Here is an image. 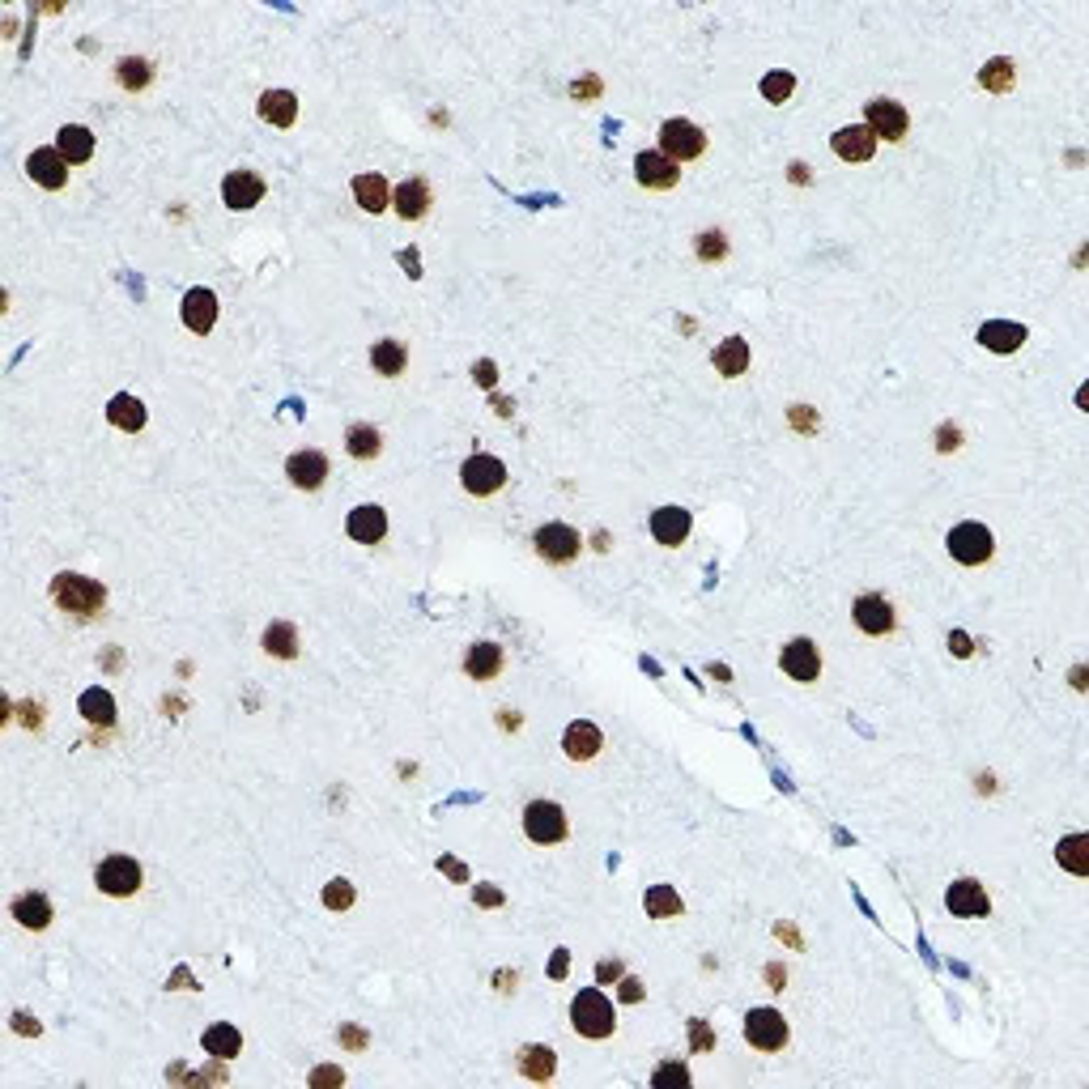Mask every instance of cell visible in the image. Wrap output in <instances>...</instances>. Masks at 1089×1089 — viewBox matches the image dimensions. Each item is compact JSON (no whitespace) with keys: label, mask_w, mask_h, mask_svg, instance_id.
<instances>
[{"label":"cell","mask_w":1089,"mask_h":1089,"mask_svg":"<svg viewBox=\"0 0 1089 1089\" xmlns=\"http://www.w3.org/2000/svg\"><path fill=\"white\" fill-rule=\"evenodd\" d=\"M311 1081H315V1085H328V1081H345V1072H337V1068H320V1072H315Z\"/></svg>","instance_id":"53"},{"label":"cell","mask_w":1089,"mask_h":1089,"mask_svg":"<svg viewBox=\"0 0 1089 1089\" xmlns=\"http://www.w3.org/2000/svg\"><path fill=\"white\" fill-rule=\"evenodd\" d=\"M13 1021H18V1030H22V1034H30V1030H39V1021H30L26 1013H18V1017H13Z\"/></svg>","instance_id":"55"},{"label":"cell","mask_w":1089,"mask_h":1089,"mask_svg":"<svg viewBox=\"0 0 1089 1089\" xmlns=\"http://www.w3.org/2000/svg\"><path fill=\"white\" fill-rule=\"evenodd\" d=\"M566 966H571V953L558 949V953H554V962H549V979H562V975H566Z\"/></svg>","instance_id":"50"},{"label":"cell","mask_w":1089,"mask_h":1089,"mask_svg":"<svg viewBox=\"0 0 1089 1089\" xmlns=\"http://www.w3.org/2000/svg\"><path fill=\"white\" fill-rule=\"evenodd\" d=\"M702 239H707V243H702V256H707V260L711 256H724V243H719L724 234H702Z\"/></svg>","instance_id":"51"},{"label":"cell","mask_w":1089,"mask_h":1089,"mask_svg":"<svg viewBox=\"0 0 1089 1089\" xmlns=\"http://www.w3.org/2000/svg\"><path fill=\"white\" fill-rule=\"evenodd\" d=\"M77 711L90 719V724H98V728H111L115 724V698L103 690V685H94V690H86L77 698Z\"/></svg>","instance_id":"33"},{"label":"cell","mask_w":1089,"mask_h":1089,"mask_svg":"<svg viewBox=\"0 0 1089 1089\" xmlns=\"http://www.w3.org/2000/svg\"><path fill=\"white\" fill-rule=\"evenodd\" d=\"M554 1068H558V1060H554V1051L549 1047H524L519 1051V1072H524L528 1081H549L554 1077Z\"/></svg>","instance_id":"39"},{"label":"cell","mask_w":1089,"mask_h":1089,"mask_svg":"<svg viewBox=\"0 0 1089 1089\" xmlns=\"http://www.w3.org/2000/svg\"><path fill=\"white\" fill-rule=\"evenodd\" d=\"M473 383H477V388H485V392H494V383H498V362H490V358L473 362Z\"/></svg>","instance_id":"45"},{"label":"cell","mask_w":1089,"mask_h":1089,"mask_svg":"<svg viewBox=\"0 0 1089 1089\" xmlns=\"http://www.w3.org/2000/svg\"><path fill=\"white\" fill-rule=\"evenodd\" d=\"M405 362H409V354H405V345H400V341H375V349H371L375 375L396 379L400 371H405Z\"/></svg>","instance_id":"36"},{"label":"cell","mask_w":1089,"mask_h":1089,"mask_svg":"<svg viewBox=\"0 0 1089 1089\" xmlns=\"http://www.w3.org/2000/svg\"><path fill=\"white\" fill-rule=\"evenodd\" d=\"M690 528H694V519H690V511H685V507H660L656 515H651V536H656L660 545H668V549H677V545L690 541Z\"/></svg>","instance_id":"20"},{"label":"cell","mask_w":1089,"mask_h":1089,"mask_svg":"<svg viewBox=\"0 0 1089 1089\" xmlns=\"http://www.w3.org/2000/svg\"><path fill=\"white\" fill-rule=\"evenodd\" d=\"M354 898H358V894H354V885H349L345 877H337V881L324 885V907H328V911H349V907H354Z\"/></svg>","instance_id":"42"},{"label":"cell","mask_w":1089,"mask_h":1089,"mask_svg":"<svg viewBox=\"0 0 1089 1089\" xmlns=\"http://www.w3.org/2000/svg\"><path fill=\"white\" fill-rule=\"evenodd\" d=\"M792 90H796V77L783 73V69H775V73L762 77V98H766V103H787V98H792Z\"/></svg>","instance_id":"41"},{"label":"cell","mask_w":1089,"mask_h":1089,"mask_svg":"<svg viewBox=\"0 0 1089 1089\" xmlns=\"http://www.w3.org/2000/svg\"><path fill=\"white\" fill-rule=\"evenodd\" d=\"M477 902H485V907H498L502 894H498V890H477Z\"/></svg>","instance_id":"54"},{"label":"cell","mask_w":1089,"mask_h":1089,"mask_svg":"<svg viewBox=\"0 0 1089 1089\" xmlns=\"http://www.w3.org/2000/svg\"><path fill=\"white\" fill-rule=\"evenodd\" d=\"M949 647H953V656H970V639H966L962 630H953V634H949Z\"/></svg>","instance_id":"52"},{"label":"cell","mask_w":1089,"mask_h":1089,"mask_svg":"<svg viewBox=\"0 0 1089 1089\" xmlns=\"http://www.w3.org/2000/svg\"><path fill=\"white\" fill-rule=\"evenodd\" d=\"M26 175L35 179L39 188L60 192L64 183H69V162H64L60 149H35V154L26 158Z\"/></svg>","instance_id":"14"},{"label":"cell","mask_w":1089,"mask_h":1089,"mask_svg":"<svg viewBox=\"0 0 1089 1089\" xmlns=\"http://www.w3.org/2000/svg\"><path fill=\"white\" fill-rule=\"evenodd\" d=\"M183 324H188V332H196V337H209L213 324H217V294L205 290V286H196L183 294Z\"/></svg>","instance_id":"16"},{"label":"cell","mask_w":1089,"mask_h":1089,"mask_svg":"<svg viewBox=\"0 0 1089 1089\" xmlns=\"http://www.w3.org/2000/svg\"><path fill=\"white\" fill-rule=\"evenodd\" d=\"M864 128L873 132L877 141H902L911 128V115L902 103H894V98H873V103L864 107Z\"/></svg>","instance_id":"7"},{"label":"cell","mask_w":1089,"mask_h":1089,"mask_svg":"<svg viewBox=\"0 0 1089 1089\" xmlns=\"http://www.w3.org/2000/svg\"><path fill=\"white\" fill-rule=\"evenodd\" d=\"M532 545H536V554H541L545 562H554V566H566V562H575L579 558V532L571 524H545V528H536L532 532Z\"/></svg>","instance_id":"9"},{"label":"cell","mask_w":1089,"mask_h":1089,"mask_svg":"<svg viewBox=\"0 0 1089 1089\" xmlns=\"http://www.w3.org/2000/svg\"><path fill=\"white\" fill-rule=\"evenodd\" d=\"M715 371L724 375V379L745 375V371H749V341H741V337L719 341V349H715Z\"/></svg>","instance_id":"32"},{"label":"cell","mask_w":1089,"mask_h":1089,"mask_svg":"<svg viewBox=\"0 0 1089 1089\" xmlns=\"http://www.w3.org/2000/svg\"><path fill=\"white\" fill-rule=\"evenodd\" d=\"M149 77H154L149 60H120V81H124V90H145Z\"/></svg>","instance_id":"43"},{"label":"cell","mask_w":1089,"mask_h":1089,"mask_svg":"<svg viewBox=\"0 0 1089 1089\" xmlns=\"http://www.w3.org/2000/svg\"><path fill=\"white\" fill-rule=\"evenodd\" d=\"M562 749H566V758H575V762H592L596 753L605 749V736H600V728L588 724V719H575L562 736Z\"/></svg>","instance_id":"22"},{"label":"cell","mask_w":1089,"mask_h":1089,"mask_svg":"<svg viewBox=\"0 0 1089 1089\" xmlns=\"http://www.w3.org/2000/svg\"><path fill=\"white\" fill-rule=\"evenodd\" d=\"M141 881H145V873H141V864L132 860V856H107L103 864L94 868V885L103 894H111V898H132L141 890Z\"/></svg>","instance_id":"5"},{"label":"cell","mask_w":1089,"mask_h":1089,"mask_svg":"<svg viewBox=\"0 0 1089 1089\" xmlns=\"http://www.w3.org/2000/svg\"><path fill=\"white\" fill-rule=\"evenodd\" d=\"M690 1030H694V1051H707V1047H715V1038H711V1030H707V1021H690Z\"/></svg>","instance_id":"46"},{"label":"cell","mask_w":1089,"mask_h":1089,"mask_svg":"<svg viewBox=\"0 0 1089 1089\" xmlns=\"http://www.w3.org/2000/svg\"><path fill=\"white\" fill-rule=\"evenodd\" d=\"M345 532L354 536L358 545H379L383 536H388V511L375 507V502H362V507L349 511V519H345Z\"/></svg>","instance_id":"15"},{"label":"cell","mask_w":1089,"mask_h":1089,"mask_svg":"<svg viewBox=\"0 0 1089 1089\" xmlns=\"http://www.w3.org/2000/svg\"><path fill=\"white\" fill-rule=\"evenodd\" d=\"M260 120H268L273 128H290L298 120V98L290 90H264L260 94Z\"/></svg>","instance_id":"29"},{"label":"cell","mask_w":1089,"mask_h":1089,"mask_svg":"<svg viewBox=\"0 0 1089 1089\" xmlns=\"http://www.w3.org/2000/svg\"><path fill=\"white\" fill-rule=\"evenodd\" d=\"M260 643H264L268 656H277V660H294L298 656V630L290 622H268Z\"/></svg>","instance_id":"34"},{"label":"cell","mask_w":1089,"mask_h":1089,"mask_svg":"<svg viewBox=\"0 0 1089 1089\" xmlns=\"http://www.w3.org/2000/svg\"><path fill=\"white\" fill-rule=\"evenodd\" d=\"M622 1000H626V1004H639V1000H643V983L630 979V975H622Z\"/></svg>","instance_id":"47"},{"label":"cell","mask_w":1089,"mask_h":1089,"mask_svg":"<svg viewBox=\"0 0 1089 1089\" xmlns=\"http://www.w3.org/2000/svg\"><path fill=\"white\" fill-rule=\"evenodd\" d=\"M1055 860H1060L1072 877H1085L1089 873V834H1068V839H1060Z\"/></svg>","instance_id":"35"},{"label":"cell","mask_w":1089,"mask_h":1089,"mask_svg":"<svg viewBox=\"0 0 1089 1089\" xmlns=\"http://www.w3.org/2000/svg\"><path fill=\"white\" fill-rule=\"evenodd\" d=\"M107 422H111V426H120V430H128V434H137V430H145V405H141L137 396H128V392L111 396V405H107Z\"/></svg>","instance_id":"31"},{"label":"cell","mask_w":1089,"mask_h":1089,"mask_svg":"<svg viewBox=\"0 0 1089 1089\" xmlns=\"http://www.w3.org/2000/svg\"><path fill=\"white\" fill-rule=\"evenodd\" d=\"M286 477H290L294 490H320V485L328 481L324 451H294V456L286 460Z\"/></svg>","instance_id":"18"},{"label":"cell","mask_w":1089,"mask_h":1089,"mask_svg":"<svg viewBox=\"0 0 1089 1089\" xmlns=\"http://www.w3.org/2000/svg\"><path fill=\"white\" fill-rule=\"evenodd\" d=\"M830 145H834V154H839L843 162H868L877 154V137L873 132H868L864 124H847V128H839L830 137Z\"/></svg>","instance_id":"21"},{"label":"cell","mask_w":1089,"mask_h":1089,"mask_svg":"<svg viewBox=\"0 0 1089 1089\" xmlns=\"http://www.w3.org/2000/svg\"><path fill=\"white\" fill-rule=\"evenodd\" d=\"M979 345L992 349V354H1017V349L1026 345V328L1013 320H987L979 328Z\"/></svg>","instance_id":"24"},{"label":"cell","mask_w":1089,"mask_h":1089,"mask_svg":"<svg viewBox=\"0 0 1089 1089\" xmlns=\"http://www.w3.org/2000/svg\"><path fill=\"white\" fill-rule=\"evenodd\" d=\"M958 443H962V430L958 426H941V443H936V447H941V451H958Z\"/></svg>","instance_id":"49"},{"label":"cell","mask_w":1089,"mask_h":1089,"mask_svg":"<svg viewBox=\"0 0 1089 1089\" xmlns=\"http://www.w3.org/2000/svg\"><path fill=\"white\" fill-rule=\"evenodd\" d=\"M264 179L256 171H230L222 179V200L234 209V213H243V209H256L260 200H264Z\"/></svg>","instance_id":"13"},{"label":"cell","mask_w":1089,"mask_h":1089,"mask_svg":"<svg viewBox=\"0 0 1089 1089\" xmlns=\"http://www.w3.org/2000/svg\"><path fill=\"white\" fill-rule=\"evenodd\" d=\"M200 1047H205V1055H213V1060H234V1055L243 1051V1034L234 1030L230 1021H217V1026L205 1030Z\"/></svg>","instance_id":"30"},{"label":"cell","mask_w":1089,"mask_h":1089,"mask_svg":"<svg viewBox=\"0 0 1089 1089\" xmlns=\"http://www.w3.org/2000/svg\"><path fill=\"white\" fill-rule=\"evenodd\" d=\"M354 200H358V209H366V213H383V209L392 205V188H388V179H383L379 171L354 175Z\"/></svg>","instance_id":"25"},{"label":"cell","mask_w":1089,"mask_h":1089,"mask_svg":"<svg viewBox=\"0 0 1089 1089\" xmlns=\"http://www.w3.org/2000/svg\"><path fill=\"white\" fill-rule=\"evenodd\" d=\"M52 600L73 617H94L107 605V588L86 579V575H56L52 579Z\"/></svg>","instance_id":"1"},{"label":"cell","mask_w":1089,"mask_h":1089,"mask_svg":"<svg viewBox=\"0 0 1089 1089\" xmlns=\"http://www.w3.org/2000/svg\"><path fill=\"white\" fill-rule=\"evenodd\" d=\"M13 919H18L22 928H30V932H43L47 924H52V902H47V894H18L13 898Z\"/></svg>","instance_id":"27"},{"label":"cell","mask_w":1089,"mask_h":1089,"mask_svg":"<svg viewBox=\"0 0 1089 1089\" xmlns=\"http://www.w3.org/2000/svg\"><path fill=\"white\" fill-rule=\"evenodd\" d=\"M464 673L473 681H494L502 673V647L498 643H473L464 656Z\"/></svg>","instance_id":"28"},{"label":"cell","mask_w":1089,"mask_h":1089,"mask_svg":"<svg viewBox=\"0 0 1089 1089\" xmlns=\"http://www.w3.org/2000/svg\"><path fill=\"white\" fill-rule=\"evenodd\" d=\"M643 907L651 919H677L685 907H681V894L673 890V885H651V890L643 894Z\"/></svg>","instance_id":"38"},{"label":"cell","mask_w":1089,"mask_h":1089,"mask_svg":"<svg viewBox=\"0 0 1089 1089\" xmlns=\"http://www.w3.org/2000/svg\"><path fill=\"white\" fill-rule=\"evenodd\" d=\"M979 81L987 90H996V94H1004V90H1013V60H987L983 64V73H979Z\"/></svg>","instance_id":"40"},{"label":"cell","mask_w":1089,"mask_h":1089,"mask_svg":"<svg viewBox=\"0 0 1089 1089\" xmlns=\"http://www.w3.org/2000/svg\"><path fill=\"white\" fill-rule=\"evenodd\" d=\"M745 1038L758 1051H783L787 1047V1021L779 1009H749L745 1013Z\"/></svg>","instance_id":"10"},{"label":"cell","mask_w":1089,"mask_h":1089,"mask_svg":"<svg viewBox=\"0 0 1089 1089\" xmlns=\"http://www.w3.org/2000/svg\"><path fill=\"white\" fill-rule=\"evenodd\" d=\"M622 975H626V970H622V962H617V958H613V962H600V966H596V979H600V983H609V979H622Z\"/></svg>","instance_id":"48"},{"label":"cell","mask_w":1089,"mask_h":1089,"mask_svg":"<svg viewBox=\"0 0 1089 1089\" xmlns=\"http://www.w3.org/2000/svg\"><path fill=\"white\" fill-rule=\"evenodd\" d=\"M524 834L541 847H554L566 839V813L554 800H532L524 809Z\"/></svg>","instance_id":"6"},{"label":"cell","mask_w":1089,"mask_h":1089,"mask_svg":"<svg viewBox=\"0 0 1089 1089\" xmlns=\"http://www.w3.org/2000/svg\"><path fill=\"white\" fill-rule=\"evenodd\" d=\"M345 447H349V456H354V460H375L379 451H383V439H379L375 426L354 422V426L345 430Z\"/></svg>","instance_id":"37"},{"label":"cell","mask_w":1089,"mask_h":1089,"mask_svg":"<svg viewBox=\"0 0 1089 1089\" xmlns=\"http://www.w3.org/2000/svg\"><path fill=\"white\" fill-rule=\"evenodd\" d=\"M634 179H639L643 188H651V192H668V188H677V183H681V166L668 162L660 149H643V154L634 158Z\"/></svg>","instance_id":"11"},{"label":"cell","mask_w":1089,"mask_h":1089,"mask_svg":"<svg viewBox=\"0 0 1089 1089\" xmlns=\"http://www.w3.org/2000/svg\"><path fill=\"white\" fill-rule=\"evenodd\" d=\"M660 154L668 162H694L707 154V132H702L694 120H664L660 128Z\"/></svg>","instance_id":"3"},{"label":"cell","mask_w":1089,"mask_h":1089,"mask_svg":"<svg viewBox=\"0 0 1089 1089\" xmlns=\"http://www.w3.org/2000/svg\"><path fill=\"white\" fill-rule=\"evenodd\" d=\"M651 1085H656V1089H668V1085L685 1089V1085H690V1068H685V1064H660L656 1077H651Z\"/></svg>","instance_id":"44"},{"label":"cell","mask_w":1089,"mask_h":1089,"mask_svg":"<svg viewBox=\"0 0 1089 1089\" xmlns=\"http://www.w3.org/2000/svg\"><path fill=\"white\" fill-rule=\"evenodd\" d=\"M392 205H396V217H405V222H422V217L430 213V205H434L426 179H405L392 192Z\"/></svg>","instance_id":"23"},{"label":"cell","mask_w":1089,"mask_h":1089,"mask_svg":"<svg viewBox=\"0 0 1089 1089\" xmlns=\"http://www.w3.org/2000/svg\"><path fill=\"white\" fill-rule=\"evenodd\" d=\"M945 907H949L953 915H958V919H983L987 911H992V902H987V890H983L979 881L962 877V881H953V885H949Z\"/></svg>","instance_id":"17"},{"label":"cell","mask_w":1089,"mask_h":1089,"mask_svg":"<svg viewBox=\"0 0 1089 1089\" xmlns=\"http://www.w3.org/2000/svg\"><path fill=\"white\" fill-rule=\"evenodd\" d=\"M460 485L477 498H490L507 485V464H502L498 456H468L464 468H460Z\"/></svg>","instance_id":"8"},{"label":"cell","mask_w":1089,"mask_h":1089,"mask_svg":"<svg viewBox=\"0 0 1089 1089\" xmlns=\"http://www.w3.org/2000/svg\"><path fill=\"white\" fill-rule=\"evenodd\" d=\"M571 1026L583 1038H609L617 1017H613V1000L600 992V987H583V992L571 1000Z\"/></svg>","instance_id":"2"},{"label":"cell","mask_w":1089,"mask_h":1089,"mask_svg":"<svg viewBox=\"0 0 1089 1089\" xmlns=\"http://www.w3.org/2000/svg\"><path fill=\"white\" fill-rule=\"evenodd\" d=\"M56 149L64 154V162H69V166L90 162V158H94V132L81 128V124H64V128L56 132Z\"/></svg>","instance_id":"26"},{"label":"cell","mask_w":1089,"mask_h":1089,"mask_svg":"<svg viewBox=\"0 0 1089 1089\" xmlns=\"http://www.w3.org/2000/svg\"><path fill=\"white\" fill-rule=\"evenodd\" d=\"M945 545H949L953 562H962V566H983L987 558H992V549H996V536L987 532V524H975V519H966V524H958V528L945 536Z\"/></svg>","instance_id":"4"},{"label":"cell","mask_w":1089,"mask_h":1089,"mask_svg":"<svg viewBox=\"0 0 1089 1089\" xmlns=\"http://www.w3.org/2000/svg\"><path fill=\"white\" fill-rule=\"evenodd\" d=\"M783 673L792 677V681H800V685H809V681H817L822 677V651H817V643L813 639H792L783 647Z\"/></svg>","instance_id":"12"},{"label":"cell","mask_w":1089,"mask_h":1089,"mask_svg":"<svg viewBox=\"0 0 1089 1089\" xmlns=\"http://www.w3.org/2000/svg\"><path fill=\"white\" fill-rule=\"evenodd\" d=\"M400 264H409L413 277H422V273H417V256H413V251H400Z\"/></svg>","instance_id":"56"},{"label":"cell","mask_w":1089,"mask_h":1089,"mask_svg":"<svg viewBox=\"0 0 1089 1089\" xmlns=\"http://www.w3.org/2000/svg\"><path fill=\"white\" fill-rule=\"evenodd\" d=\"M851 617H856V626L864 634H890L894 630V605L885 596H877V592L860 596L856 605H851Z\"/></svg>","instance_id":"19"}]
</instances>
